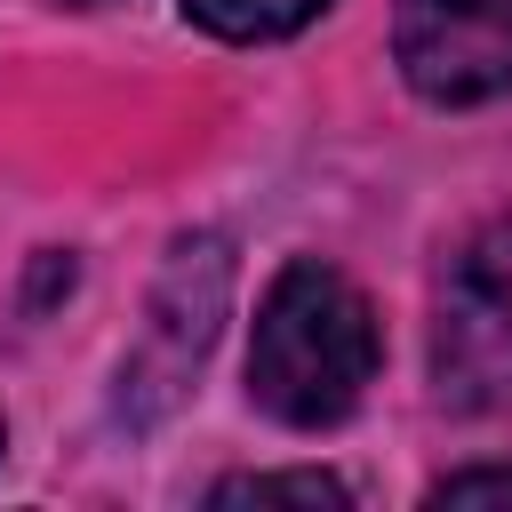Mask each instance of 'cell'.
<instances>
[{
  "label": "cell",
  "mask_w": 512,
  "mask_h": 512,
  "mask_svg": "<svg viewBox=\"0 0 512 512\" xmlns=\"http://www.w3.org/2000/svg\"><path fill=\"white\" fill-rule=\"evenodd\" d=\"M208 504H352V488L336 472H232L208 488Z\"/></svg>",
  "instance_id": "6"
},
{
  "label": "cell",
  "mask_w": 512,
  "mask_h": 512,
  "mask_svg": "<svg viewBox=\"0 0 512 512\" xmlns=\"http://www.w3.org/2000/svg\"><path fill=\"white\" fill-rule=\"evenodd\" d=\"M56 8H104V0H56Z\"/></svg>",
  "instance_id": "8"
},
{
  "label": "cell",
  "mask_w": 512,
  "mask_h": 512,
  "mask_svg": "<svg viewBox=\"0 0 512 512\" xmlns=\"http://www.w3.org/2000/svg\"><path fill=\"white\" fill-rule=\"evenodd\" d=\"M336 0H184V16L200 24V32H216V40H288V32H304L312 16H328Z\"/></svg>",
  "instance_id": "5"
},
{
  "label": "cell",
  "mask_w": 512,
  "mask_h": 512,
  "mask_svg": "<svg viewBox=\"0 0 512 512\" xmlns=\"http://www.w3.org/2000/svg\"><path fill=\"white\" fill-rule=\"evenodd\" d=\"M432 392H440V408H504L512 400V208L488 216L440 272Z\"/></svg>",
  "instance_id": "2"
},
{
  "label": "cell",
  "mask_w": 512,
  "mask_h": 512,
  "mask_svg": "<svg viewBox=\"0 0 512 512\" xmlns=\"http://www.w3.org/2000/svg\"><path fill=\"white\" fill-rule=\"evenodd\" d=\"M392 64L440 112L512 96V0H400Z\"/></svg>",
  "instance_id": "4"
},
{
  "label": "cell",
  "mask_w": 512,
  "mask_h": 512,
  "mask_svg": "<svg viewBox=\"0 0 512 512\" xmlns=\"http://www.w3.org/2000/svg\"><path fill=\"white\" fill-rule=\"evenodd\" d=\"M432 504H512V464H472L432 480Z\"/></svg>",
  "instance_id": "7"
},
{
  "label": "cell",
  "mask_w": 512,
  "mask_h": 512,
  "mask_svg": "<svg viewBox=\"0 0 512 512\" xmlns=\"http://www.w3.org/2000/svg\"><path fill=\"white\" fill-rule=\"evenodd\" d=\"M224 296H232V248L216 232H184L152 280V312H144V336L120 368V408L128 416H160L208 360L216 344V320H224Z\"/></svg>",
  "instance_id": "3"
},
{
  "label": "cell",
  "mask_w": 512,
  "mask_h": 512,
  "mask_svg": "<svg viewBox=\"0 0 512 512\" xmlns=\"http://www.w3.org/2000/svg\"><path fill=\"white\" fill-rule=\"evenodd\" d=\"M384 368V328L360 280H344L320 256H288L256 304L248 336V400L288 432L344 424Z\"/></svg>",
  "instance_id": "1"
},
{
  "label": "cell",
  "mask_w": 512,
  "mask_h": 512,
  "mask_svg": "<svg viewBox=\"0 0 512 512\" xmlns=\"http://www.w3.org/2000/svg\"><path fill=\"white\" fill-rule=\"evenodd\" d=\"M0 448H8V432H0Z\"/></svg>",
  "instance_id": "9"
}]
</instances>
